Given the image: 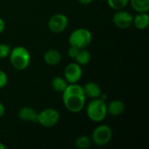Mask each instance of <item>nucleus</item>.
<instances>
[{"mask_svg":"<svg viewBox=\"0 0 149 149\" xmlns=\"http://www.w3.org/2000/svg\"><path fill=\"white\" fill-rule=\"evenodd\" d=\"M86 97L83 88L78 83L68 84L62 93V100L65 107L71 113H77L81 112L86 106Z\"/></svg>","mask_w":149,"mask_h":149,"instance_id":"f257e3e1","label":"nucleus"},{"mask_svg":"<svg viewBox=\"0 0 149 149\" xmlns=\"http://www.w3.org/2000/svg\"><path fill=\"white\" fill-rule=\"evenodd\" d=\"M9 57L12 67L18 71L25 70L31 64V53L24 46L11 48Z\"/></svg>","mask_w":149,"mask_h":149,"instance_id":"f03ea898","label":"nucleus"},{"mask_svg":"<svg viewBox=\"0 0 149 149\" xmlns=\"http://www.w3.org/2000/svg\"><path fill=\"white\" fill-rule=\"evenodd\" d=\"M86 115L92 121L97 123L103 121L107 115L106 101L100 98L93 99L86 106Z\"/></svg>","mask_w":149,"mask_h":149,"instance_id":"7ed1b4c3","label":"nucleus"},{"mask_svg":"<svg viewBox=\"0 0 149 149\" xmlns=\"http://www.w3.org/2000/svg\"><path fill=\"white\" fill-rule=\"evenodd\" d=\"M92 32L86 28L75 29L69 36L68 42L70 46H73L79 50L86 49L92 43Z\"/></svg>","mask_w":149,"mask_h":149,"instance_id":"20e7f679","label":"nucleus"},{"mask_svg":"<svg viewBox=\"0 0 149 149\" xmlns=\"http://www.w3.org/2000/svg\"><path fill=\"white\" fill-rule=\"evenodd\" d=\"M113 137V131L107 125H100L92 133V142L99 147L107 145Z\"/></svg>","mask_w":149,"mask_h":149,"instance_id":"39448f33","label":"nucleus"},{"mask_svg":"<svg viewBox=\"0 0 149 149\" xmlns=\"http://www.w3.org/2000/svg\"><path fill=\"white\" fill-rule=\"evenodd\" d=\"M60 119L58 111L55 108H45L38 113V123L44 127H52Z\"/></svg>","mask_w":149,"mask_h":149,"instance_id":"423d86ee","label":"nucleus"},{"mask_svg":"<svg viewBox=\"0 0 149 149\" xmlns=\"http://www.w3.org/2000/svg\"><path fill=\"white\" fill-rule=\"evenodd\" d=\"M69 20L66 15L63 13L54 14L48 21V28L53 33H61L68 26Z\"/></svg>","mask_w":149,"mask_h":149,"instance_id":"0eeeda50","label":"nucleus"},{"mask_svg":"<svg viewBox=\"0 0 149 149\" xmlns=\"http://www.w3.org/2000/svg\"><path fill=\"white\" fill-rule=\"evenodd\" d=\"M82 67L76 62L68 64L64 71V78L65 79L68 84L78 83L82 78Z\"/></svg>","mask_w":149,"mask_h":149,"instance_id":"6e6552de","label":"nucleus"},{"mask_svg":"<svg viewBox=\"0 0 149 149\" xmlns=\"http://www.w3.org/2000/svg\"><path fill=\"white\" fill-rule=\"evenodd\" d=\"M134 16L124 10H116L114 15L113 16V24L120 29H127L131 25H133Z\"/></svg>","mask_w":149,"mask_h":149,"instance_id":"1a4fd4ad","label":"nucleus"},{"mask_svg":"<svg viewBox=\"0 0 149 149\" xmlns=\"http://www.w3.org/2000/svg\"><path fill=\"white\" fill-rule=\"evenodd\" d=\"M38 112L30 107H23L17 112V117L24 122L38 123Z\"/></svg>","mask_w":149,"mask_h":149,"instance_id":"9d476101","label":"nucleus"},{"mask_svg":"<svg viewBox=\"0 0 149 149\" xmlns=\"http://www.w3.org/2000/svg\"><path fill=\"white\" fill-rule=\"evenodd\" d=\"M82 88L86 97L92 100L100 98L102 93L100 86L95 82H87L84 85V86H82Z\"/></svg>","mask_w":149,"mask_h":149,"instance_id":"9b49d317","label":"nucleus"},{"mask_svg":"<svg viewBox=\"0 0 149 149\" xmlns=\"http://www.w3.org/2000/svg\"><path fill=\"white\" fill-rule=\"evenodd\" d=\"M107 113L113 117H118L121 115L125 111V105L121 100H114L107 104Z\"/></svg>","mask_w":149,"mask_h":149,"instance_id":"f8f14e48","label":"nucleus"},{"mask_svg":"<svg viewBox=\"0 0 149 149\" xmlns=\"http://www.w3.org/2000/svg\"><path fill=\"white\" fill-rule=\"evenodd\" d=\"M61 59H62V55L56 49H50L44 55L45 62L48 65H51V66H55V65H58L60 63Z\"/></svg>","mask_w":149,"mask_h":149,"instance_id":"ddd939ff","label":"nucleus"},{"mask_svg":"<svg viewBox=\"0 0 149 149\" xmlns=\"http://www.w3.org/2000/svg\"><path fill=\"white\" fill-rule=\"evenodd\" d=\"M133 24L141 31L147 29L149 24L148 12H138V14L134 17Z\"/></svg>","mask_w":149,"mask_h":149,"instance_id":"4468645a","label":"nucleus"},{"mask_svg":"<svg viewBox=\"0 0 149 149\" xmlns=\"http://www.w3.org/2000/svg\"><path fill=\"white\" fill-rule=\"evenodd\" d=\"M67 86L68 83L64 77L56 76L52 80V88L57 93H62L65 91V89L67 87Z\"/></svg>","mask_w":149,"mask_h":149,"instance_id":"2eb2a0df","label":"nucleus"},{"mask_svg":"<svg viewBox=\"0 0 149 149\" xmlns=\"http://www.w3.org/2000/svg\"><path fill=\"white\" fill-rule=\"evenodd\" d=\"M129 3L136 12L149 11V0H129Z\"/></svg>","mask_w":149,"mask_h":149,"instance_id":"dca6fc26","label":"nucleus"},{"mask_svg":"<svg viewBox=\"0 0 149 149\" xmlns=\"http://www.w3.org/2000/svg\"><path fill=\"white\" fill-rule=\"evenodd\" d=\"M79 65H86L91 60V54L86 49H80L74 58Z\"/></svg>","mask_w":149,"mask_h":149,"instance_id":"f3484780","label":"nucleus"},{"mask_svg":"<svg viewBox=\"0 0 149 149\" xmlns=\"http://www.w3.org/2000/svg\"><path fill=\"white\" fill-rule=\"evenodd\" d=\"M92 139L89 136L82 135L77 138L75 141L76 148L79 149H87L89 148L92 145Z\"/></svg>","mask_w":149,"mask_h":149,"instance_id":"a211bd4d","label":"nucleus"},{"mask_svg":"<svg viewBox=\"0 0 149 149\" xmlns=\"http://www.w3.org/2000/svg\"><path fill=\"white\" fill-rule=\"evenodd\" d=\"M110 8L115 10H123L129 3V0H107Z\"/></svg>","mask_w":149,"mask_h":149,"instance_id":"6ab92c4d","label":"nucleus"},{"mask_svg":"<svg viewBox=\"0 0 149 149\" xmlns=\"http://www.w3.org/2000/svg\"><path fill=\"white\" fill-rule=\"evenodd\" d=\"M11 47L8 44H0V59L9 57Z\"/></svg>","mask_w":149,"mask_h":149,"instance_id":"aec40b11","label":"nucleus"},{"mask_svg":"<svg viewBox=\"0 0 149 149\" xmlns=\"http://www.w3.org/2000/svg\"><path fill=\"white\" fill-rule=\"evenodd\" d=\"M7 83H8L7 74L3 71L0 70V89L3 88L7 85Z\"/></svg>","mask_w":149,"mask_h":149,"instance_id":"412c9836","label":"nucleus"},{"mask_svg":"<svg viewBox=\"0 0 149 149\" xmlns=\"http://www.w3.org/2000/svg\"><path fill=\"white\" fill-rule=\"evenodd\" d=\"M79 49L73 47V46H70V48L68 49V56L71 58H75L78 52H79Z\"/></svg>","mask_w":149,"mask_h":149,"instance_id":"4be33fe9","label":"nucleus"},{"mask_svg":"<svg viewBox=\"0 0 149 149\" xmlns=\"http://www.w3.org/2000/svg\"><path fill=\"white\" fill-rule=\"evenodd\" d=\"M5 29V22L3 18L0 17V34L4 31Z\"/></svg>","mask_w":149,"mask_h":149,"instance_id":"5701e85b","label":"nucleus"},{"mask_svg":"<svg viewBox=\"0 0 149 149\" xmlns=\"http://www.w3.org/2000/svg\"><path fill=\"white\" fill-rule=\"evenodd\" d=\"M4 113H5V107L3 106V104L0 102V118L3 117L4 115Z\"/></svg>","mask_w":149,"mask_h":149,"instance_id":"b1692460","label":"nucleus"},{"mask_svg":"<svg viewBox=\"0 0 149 149\" xmlns=\"http://www.w3.org/2000/svg\"><path fill=\"white\" fill-rule=\"evenodd\" d=\"M78 1L83 5H89L93 2V0H78Z\"/></svg>","mask_w":149,"mask_h":149,"instance_id":"393cba45","label":"nucleus"},{"mask_svg":"<svg viewBox=\"0 0 149 149\" xmlns=\"http://www.w3.org/2000/svg\"><path fill=\"white\" fill-rule=\"evenodd\" d=\"M6 148V147L2 143V142H0V149H5Z\"/></svg>","mask_w":149,"mask_h":149,"instance_id":"a878e982","label":"nucleus"},{"mask_svg":"<svg viewBox=\"0 0 149 149\" xmlns=\"http://www.w3.org/2000/svg\"><path fill=\"white\" fill-rule=\"evenodd\" d=\"M100 1H107V0H100Z\"/></svg>","mask_w":149,"mask_h":149,"instance_id":"bb28decb","label":"nucleus"}]
</instances>
